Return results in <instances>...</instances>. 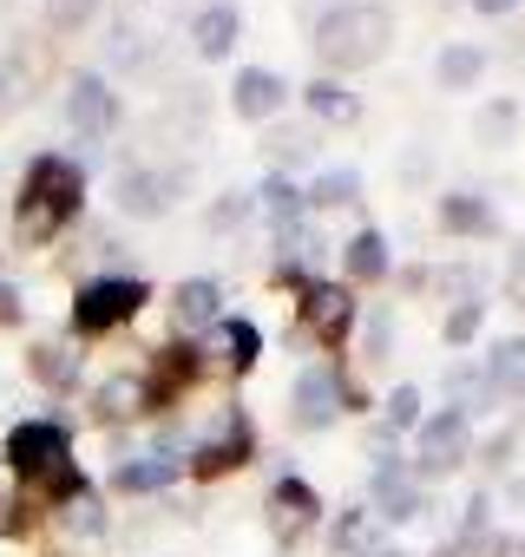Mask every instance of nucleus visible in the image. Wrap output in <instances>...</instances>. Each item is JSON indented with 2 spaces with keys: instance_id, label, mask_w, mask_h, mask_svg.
I'll return each instance as SVG.
<instances>
[{
  "instance_id": "nucleus-36",
  "label": "nucleus",
  "mask_w": 525,
  "mask_h": 557,
  "mask_svg": "<svg viewBox=\"0 0 525 557\" xmlns=\"http://www.w3.org/2000/svg\"><path fill=\"white\" fill-rule=\"evenodd\" d=\"M388 348H394V315L375 309V315H368V361H388Z\"/></svg>"
},
{
  "instance_id": "nucleus-14",
  "label": "nucleus",
  "mask_w": 525,
  "mask_h": 557,
  "mask_svg": "<svg viewBox=\"0 0 525 557\" xmlns=\"http://www.w3.org/2000/svg\"><path fill=\"white\" fill-rule=\"evenodd\" d=\"M236 34H243V14L230 8V0H210V8L191 21V47H197L204 60H223V53L236 47Z\"/></svg>"
},
{
  "instance_id": "nucleus-30",
  "label": "nucleus",
  "mask_w": 525,
  "mask_h": 557,
  "mask_svg": "<svg viewBox=\"0 0 525 557\" xmlns=\"http://www.w3.org/2000/svg\"><path fill=\"white\" fill-rule=\"evenodd\" d=\"M479 329H486V302H460V309L447 315V342H453V348H466Z\"/></svg>"
},
{
  "instance_id": "nucleus-35",
  "label": "nucleus",
  "mask_w": 525,
  "mask_h": 557,
  "mask_svg": "<svg viewBox=\"0 0 525 557\" xmlns=\"http://www.w3.org/2000/svg\"><path fill=\"white\" fill-rule=\"evenodd\" d=\"M362 544H368V511L355 505V511L335 518V550H362Z\"/></svg>"
},
{
  "instance_id": "nucleus-16",
  "label": "nucleus",
  "mask_w": 525,
  "mask_h": 557,
  "mask_svg": "<svg viewBox=\"0 0 525 557\" xmlns=\"http://www.w3.org/2000/svg\"><path fill=\"white\" fill-rule=\"evenodd\" d=\"M178 472H184V459H178V453L164 446V453H145V459H125V466L112 472V485L138 498V492H164V485H171Z\"/></svg>"
},
{
  "instance_id": "nucleus-32",
  "label": "nucleus",
  "mask_w": 525,
  "mask_h": 557,
  "mask_svg": "<svg viewBox=\"0 0 525 557\" xmlns=\"http://www.w3.org/2000/svg\"><path fill=\"white\" fill-rule=\"evenodd\" d=\"M388 433L394 426H420V387H394V400H388V420H381Z\"/></svg>"
},
{
  "instance_id": "nucleus-18",
  "label": "nucleus",
  "mask_w": 525,
  "mask_h": 557,
  "mask_svg": "<svg viewBox=\"0 0 525 557\" xmlns=\"http://www.w3.org/2000/svg\"><path fill=\"white\" fill-rule=\"evenodd\" d=\"M27 374H34L40 387L66 394V387L80 381V355H73L66 342H34V348H27Z\"/></svg>"
},
{
  "instance_id": "nucleus-3",
  "label": "nucleus",
  "mask_w": 525,
  "mask_h": 557,
  "mask_svg": "<svg viewBox=\"0 0 525 557\" xmlns=\"http://www.w3.org/2000/svg\"><path fill=\"white\" fill-rule=\"evenodd\" d=\"M388 40H394V21H388V8H375V0H342V8H329L316 21V53L329 66H342V73L375 66L388 53Z\"/></svg>"
},
{
  "instance_id": "nucleus-31",
  "label": "nucleus",
  "mask_w": 525,
  "mask_h": 557,
  "mask_svg": "<svg viewBox=\"0 0 525 557\" xmlns=\"http://www.w3.org/2000/svg\"><path fill=\"white\" fill-rule=\"evenodd\" d=\"M249 210H256V197H249V190H230L223 203H210V230H236Z\"/></svg>"
},
{
  "instance_id": "nucleus-23",
  "label": "nucleus",
  "mask_w": 525,
  "mask_h": 557,
  "mask_svg": "<svg viewBox=\"0 0 525 557\" xmlns=\"http://www.w3.org/2000/svg\"><path fill=\"white\" fill-rule=\"evenodd\" d=\"M479 73H486V53H479V47H466V40H453V47L440 53V66H434V79H440L447 92H466V86H479Z\"/></svg>"
},
{
  "instance_id": "nucleus-22",
  "label": "nucleus",
  "mask_w": 525,
  "mask_h": 557,
  "mask_svg": "<svg viewBox=\"0 0 525 557\" xmlns=\"http://www.w3.org/2000/svg\"><path fill=\"white\" fill-rule=\"evenodd\" d=\"M440 223H447L453 236H486V230H499V216H492V203H486V197H466V190H453V197H440Z\"/></svg>"
},
{
  "instance_id": "nucleus-20",
  "label": "nucleus",
  "mask_w": 525,
  "mask_h": 557,
  "mask_svg": "<svg viewBox=\"0 0 525 557\" xmlns=\"http://www.w3.org/2000/svg\"><path fill=\"white\" fill-rule=\"evenodd\" d=\"M342 262H349V275H355V283H381V275L394 269V256H388V236H381V230H355Z\"/></svg>"
},
{
  "instance_id": "nucleus-1",
  "label": "nucleus",
  "mask_w": 525,
  "mask_h": 557,
  "mask_svg": "<svg viewBox=\"0 0 525 557\" xmlns=\"http://www.w3.org/2000/svg\"><path fill=\"white\" fill-rule=\"evenodd\" d=\"M86 203V171L60 151H34L27 177H21V197H14V230L21 243H53Z\"/></svg>"
},
{
  "instance_id": "nucleus-27",
  "label": "nucleus",
  "mask_w": 525,
  "mask_h": 557,
  "mask_svg": "<svg viewBox=\"0 0 525 557\" xmlns=\"http://www.w3.org/2000/svg\"><path fill=\"white\" fill-rule=\"evenodd\" d=\"M270 158L277 164H316V132L309 125H277L270 132Z\"/></svg>"
},
{
  "instance_id": "nucleus-41",
  "label": "nucleus",
  "mask_w": 525,
  "mask_h": 557,
  "mask_svg": "<svg viewBox=\"0 0 525 557\" xmlns=\"http://www.w3.org/2000/svg\"><path fill=\"white\" fill-rule=\"evenodd\" d=\"M368 557H401V550H368Z\"/></svg>"
},
{
  "instance_id": "nucleus-10",
  "label": "nucleus",
  "mask_w": 525,
  "mask_h": 557,
  "mask_svg": "<svg viewBox=\"0 0 525 557\" xmlns=\"http://www.w3.org/2000/svg\"><path fill=\"white\" fill-rule=\"evenodd\" d=\"M283 99H290V79H283V73H270V66H243V73H236V86H230V106H236V119H249V125L277 119V112H283Z\"/></svg>"
},
{
  "instance_id": "nucleus-34",
  "label": "nucleus",
  "mask_w": 525,
  "mask_h": 557,
  "mask_svg": "<svg viewBox=\"0 0 525 557\" xmlns=\"http://www.w3.org/2000/svg\"><path fill=\"white\" fill-rule=\"evenodd\" d=\"M512 119H518V106H486V112H479V138H486V145H505V138H512Z\"/></svg>"
},
{
  "instance_id": "nucleus-24",
  "label": "nucleus",
  "mask_w": 525,
  "mask_h": 557,
  "mask_svg": "<svg viewBox=\"0 0 525 557\" xmlns=\"http://www.w3.org/2000/svg\"><path fill=\"white\" fill-rule=\"evenodd\" d=\"M355 197H362V177H355L349 164H342V171H316L309 190H303L309 210H342V203H355Z\"/></svg>"
},
{
  "instance_id": "nucleus-15",
  "label": "nucleus",
  "mask_w": 525,
  "mask_h": 557,
  "mask_svg": "<svg viewBox=\"0 0 525 557\" xmlns=\"http://www.w3.org/2000/svg\"><path fill=\"white\" fill-rule=\"evenodd\" d=\"M171 309H178L184 329H217L223 322V289L210 283V275H191V283L171 289Z\"/></svg>"
},
{
  "instance_id": "nucleus-6",
  "label": "nucleus",
  "mask_w": 525,
  "mask_h": 557,
  "mask_svg": "<svg viewBox=\"0 0 525 557\" xmlns=\"http://www.w3.org/2000/svg\"><path fill=\"white\" fill-rule=\"evenodd\" d=\"M119 92L99 79V73H73V86H66V125L86 138V145H99V138H112L119 132Z\"/></svg>"
},
{
  "instance_id": "nucleus-25",
  "label": "nucleus",
  "mask_w": 525,
  "mask_h": 557,
  "mask_svg": "<svg viewBox=\"0 0 525 557\" xmlns=\"http://www.w3.org/2000/svg\"><path fill=\"white\" fill-rule=\"evenodd\" d=\"M217 348H223L230 368H256V355H262V329L243 322V315H223V322H217Z\"/></svg>"
},
{
  "instance_id": "nucleus-13",
  "label": "nucleus",
  "mask_w": 525,
  "mask_h": 557,
  "mask_svg": "<svg viewBox=\"0 0 525 557\" xmlns=\"http://www.w3.org/2000/svg\"><path fill=\"white\" fill-rule=\"evenodd\" d=\"M270 518H277V537L290 544V537H303V531L322 518V498H316L303 479H277V492H270Z\"/></svg>"
},
{
  "instance_id": "nucleus-5",
  "label": "nucleus",
  "mask_w": 525,
  "mask_h": 557,
  "mask_svg": "<svg viewBox=\"0 0 525 557\" xmlns=\"http://www.w3.org/2000/svg\"><path fill=\"white\" fill-rule=\"evenodd\" d=\"M349 407H355V394H349V387H342V374H335V368H322V361H316V368H303V374H296V387H290V413H296V426H303V433L335 426Z\"/></svg>"
},
{
  "instance_id": "nucleus-28",
  "label": "nucleus",
  "mask_w": 525,
  "mask_h": 557,
  "mask_svg": "<svg viewBox=\"0 0 525 557\" xmlns=\"http://www.w3.org/2000/svg\"><path fill=\"white\" fill-rule=\"evenodd\" d=\"M447 387H453V407L473 420V413H486V400H492V387H486V368L473 374V368H453L447 374Z\"/></svg>"
},
{
  "instance_id": "nucleus-21",
  "label": "nucleus",
  "mask_w": 525,
  "mask_h": 557,
  "mask_svg": "<svg viewBox=\"0 0 525 557\" xmlns=\"http://www.w3.org/2000/svg\"><path fill=\"white\" fill-rule=\"evenodd\" d=\"M249 197H256V210H262V216H270L277 230H290V223H303V210H309V203H303V190H296V184H290L283 171H277V177H262V190H249Z\"/></svg>"
},
{
  "instance_id": "nucleus-8",
  "label": "nucleus",
  "mask_w": 525,
  "mask_h": 557,
  "mask_svg": "<svg viewBox=\"0 0 525 557\" xmlns=\"http://www.w3.org/2000/svg\"><path fill=\"white\" fill-rule=\"evenodd\" d=\"M178 190H184V171H119V184H112L125 216H164L178 203Z\"/></svg>"
},
{
  "instance_id": "nucleus-42",
  "label": "nucleus",
  "mask_w": 525,
  "mask_h": 557,
  "mask_svg": "<svg viewBox=\"0 0 525 557\" xmlns=\"http://www.w3.org/2000/svg\"><path fill=\"white\" fill-rule=\"evenodd\" d=\"M0 8H8V0H0Z\"/></svg>"
},
{
  "instance_id": "nucleus-19",
  "label": "nucleus",
  "mask_w": 525,
  "mask_h": 557,
  "mask_svg": "<svg viewBox=\"0 0 525 557\" xmlns=\"http://www.w3.org/2000/svg\"><path fill=\"white\" fill-rule=\"evenodd\" d=\"M486 387H492V394H505V400H518V394H525V335L492 342V355H486Z\"/></svg>"
},
{
  "instance_id": "nucleus-37",
  "label": "nucleus",
  "mask_w": 525,
  "mask_h": 557,
  "mask_svg": "<svg viewBox=\"0 0 525 557\" xmlns=\"http://www.w3.org/2000/svg\"><path fill=\"white\" fill-rule=\"evenodd\" d=\"M486 511H492L486 498H473V505H466V524H460V537H466V544H486Z\"/></svg>"
},
{
  "instance_id": "nucleus-33",
  "label": "nucleus",
  "mask_w": 525,
  "mask_h": 557,
  "mask_svg": "<svg viewBox=\"0 0 525 557\" xmlns=\"http://www.w3.org/2000/svg\"><path fill=\"white\" fill-rule=\"evenodd\" d=\"M66 524H73V531H86V537H99V531H106V511H99V498H93V492H80V498L66 505Z\"/></svg>"
},
{
  "instance_id": "nucleus-11",
  "label": "nucleus",
  "mask_w": 525,
  "mask_h": 557,
  "mask_svg": "<svg viewBox=\"0 0 525 557\" xmlns=\"http://www.w3.org/2000/svg\"><path fill=\"white\" fill-rule=\"evenodd\" d=\"M197 368H204V361H197V348H191V342H171V348H158L151 374L138 381V387H145V407H171V400H178V394L197 381Z\"/></svg>"
},
{
  "instance_id": "nucleus-7",
  "label": "nucleus",
  "mask_w": 525,
  "mask_h": 557,
  "mask_svg": "<svg viewBox=\"0 0 525 557\" xmlns=\"http://www.w3.org/2000/svg\"><path fill=\"white\" fill-rule=\"evenodd\" d=\"M466 413L460 407H440V413H420L414 426V472H453L466 459Z\"/></svg>"
},
{
  "instance_id": "nucleus-40",
  "label": "nucleus",
  "mask_w": 525,
  "mask_h": 557,
  "mask_svg": "<svg viewBox=\"0 0 525 557\" xmlns=\"http://www.w3.org/2000/svg\"><path fill=\"white\" fill-rule=\"evenodd\" d=\"M518 0H473V14H512Z\"/></svg>"
},
{
  "instance_id": "nucleus-38",
  "label": "nucleus",
  "mask_w": 525,
  "mask_h": 557,
  "mask_svg": "<svg viewBox=\"0 0 525 557\" xmlns=\"http://www.w3.org/2000/svg\"><path fill=\"white\" fill-rule=\"evenodd\" d=\"M486 557H525V537H486Z\"/></svg>"
},
{
  "instance_id": "nucleus-29",
  "label": "nucleus",
  "mask_w": 525,
  "mask_h": 557,
  "mask_svg": "<svg viewBox=\"0 0 525 557\" xmlns=\"http://www.w3.org/2000/svg\"><path fill=\"white\" fill-rule=\"evenodd\" d=\"M93 14H99V0H47V27L53 34H80Z\"/></svg>"
},
{
  "instance_id": "nucleus-4",
  "label": "nucleus",
  "mask_w": 525,
  "mask_h": 557,
  "mask_svg": "<svg viewBox=\"0 0 525 557\" xmlns=\"http://www.w3.org/2000/svg\"><path fill=\"white\" fill-rule=\"evenodd\" d=\"M145 309V283L138 275H93V283L73 296V329L80 335H112Z\"/></svg>"
},
{
  "instance_id": "nucleus-2",
  "label": "nucleus",
  "mask_w": 525,
  "mask_h": 557,
  "mask_svg": "<svg viewBox=\"0 0 525 557\" xmlns=\"http://www.w3.org/2000/svg\"><path fill=\"white\" fill-rule=\"evenodd\" d=\"M8 466H14L21 479H34L53 505H73V498L86 492V479H80V466H73V433H66L60 420H21V426L8 433Z\"/></svg>"
},
{
  "instance_id": "nucleus-17",
  "label": "nucleus",
  "mask_w": 525,
  "mask_h": 557,
  "mask_svg": "<svg viewBox=\"0 0 525 557\" xmlns=\"http://www.w3.org/2000/svg\"><path fill=\"white\" fill-rule=\"evenodd\" d=\"M303 106H309V119H322V125H355V119H362V99H355L342 79H309V86H303Z\"/></svg>"
},
{
  "instance_id": "nucleus-9",
  "label": "nucleus",
  "mask_w": 525,
  "mask_h": 557,
  "mask_svg": "<svg viewBox=\"0 0 525 557\" xmlns=\"http://www.w3.org/2000/svg\"><path fill=\"white\" fill-rule=\"evenodd\" d=\"M249 446H256V433H249V413H223V433L217 440H204L197 453H191V472L197 479H217V472H236L243 459H249Z\"/></svg>"
},
{
  "instance_id": "nucleus-26",
  "label": "nucleus",
  "mask_w": 525,
  "mask_h": 557,
  "mask_svg": "<svg viewBox=\"0 0 525 557\" xmlns=\"http://www.w3.org/2000/svg\"><path fill=\"white\" fill-rule=\"evenodd\" d=\"M93 413H99V420H132V413H145V387H138V374H112V381L93 394Z\"/></svg>"
},
{
  "instance_id": "nucleus-39",
  "label": "nucleus",
  "mask_w": 525,
  "mask_h": 557,
  "mask_svg": "<svg viewBox=\"0 0 525 557\" xmlns=\"http://www.w3.org/2000/svg\"><path fill=\"white\" fill-rule=\"evenodd\" d=\"M512 296H518V302H525V249H518V256H512Z\"/></svg>"
},
{
  "instance_id": "nucleus-12",
  "label": "nucleus",
  "mask_w": 525,
  "mask_h": 557,
  "mask_svg": "<svg viewBox=\"0 0 525 557\" xmlns=\"http://www.w3.org/2000/svg\"><path fill=\"white\" fill-rule=\"evenodd\" d=\"M303 322L335 348V342H349V329H355V302H349V289H335V283H309L303 289Z\"/></svg>"
}]
</instances>
